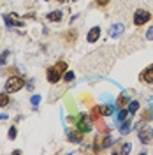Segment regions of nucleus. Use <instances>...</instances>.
Segmentation results:
<instances>
[{"label": "nucleus", "mask_w": 153, "mask_h": 155, "mask_svg": "<svg viewBox=\"0 0 153 155\" xmlns=\"http://www.w3.org/2000/svg\"><path fill=\"white\" fill-rule=\"evenodd\" d=\"M48 19L49 21H60L62 19V11H51L48 14Z\"/></svg>", "instance_id": "11"}, {"label": "nucleus", "mask_w": 153, "mask_h": 155, "mask_svg": "<svg viewBox=\"0 0 153 155\" xmlns=\"http://www.w3.org/2000/svg\"><path fill=\"white\" fill-rule=\"evenodd\" d=\"M127 104H129V97H127V95L123 94V95L120 97V101H118V106L123 107V106H127Z\"/></svg>", "instance_id": "18"}, {"label": "nucleus", "mask_w": 153, "mask_h": 155, "mask_svg": "<svg viewBox=\"0 0 153 155\" xmlns=\"http://www.w3.org/2000/svg\"><path fill=\"white\" fill-rule=\"evenodd\" d=\"M27 88H28V90H34V81H32V79L28 81V85H27Z\"/></svg>", "instance_id": "27"}, {"label": "nucleus", "mask_w": 153, "mask_h": 155, "mask_svg": "<svg viewBox=\"0 0 153 155\" xmlns=\"http://www.w3.org/2000/svg\"><path fill=\"white\" fill-rule=\"evenodd\" d=\"M58 2H65V0H58Z\"/></svg>", "instance_id": "29"}, {"label": "nucleus", "mask_w": 153, "mask_h": 155, "mask_svg": "<svg viewBox=\"0 0 153 155\" xmlns=\"http://www.w3.org/2000/svg\"><path fill=\"white\" fill-rule=\"evenodd\" d=\"M63 79H65V81H72V79H74V72H70V71H65V74H63Z\"/></svg>", "instance_id": "20"}, {"label": "nucleus", "mask_w": 153, "mask_h": 155, "mask_svg": "<svg viewBox=\"0 0 153 155\" xmlns=\"http://www.w3.org/2000/svg\"><path fill=\"white\" fill-rule=\"evenodd\" d=\"M137 136H139V141L143 145H150L153 139V134H151V127H146V125H137Z\"/></svg>", "instance_id": "4"}, {"label": "nucleus", "mask_w": 153, "mask_h": 155, "mask_svg": "<svg viewBox=\"0 0 153 155\" xmlns=\"http://www.w3.org/2000/svg\"><path fill=\"white\" fill-rule=\"evenodd\" d=\"M30 101H32V104H34V106H37L39 102H41V95H34Z\"/></svg>", "instance_id": "22"}, {"label": "nucleus", "mask_w": 153, "mask_h": 155, "mask_svg": "<svg viewBox=\"0 0 153 155\" xmlns=\"http://www.w3.org/2000/svg\"><path fill=\"white\" fill-rule=\"evenodd\" d=\"M67 71V64L65 62H58L57 65L48 69V81L49 83H58L60 78H62V72Z\"/></svg>", "instance_id": "1"}, {"label": "nucleus", "mask_w": 153, "mask_h": 155, "mask_svg": "<svg viewBox=\"0 0 153 155\" xmlns=\"http://www.w3.org/2000/svg\"><path fill=\"white\" fill-rule=\"evenodd\" d=\"M99 116H102V115H100V106L92 107V118H93V120H97Z\"/></svg>", "instance_id": "16"}, {"label": "nucleus", "mask_w": 153, "mask_h": 155, "mask_svg": "<svg viewBox=\"0 0 153 155\" xmlns=\"http://www.w3.org/2000/svg\"><path fill=\"white\" fill-rule=\"evenodd\" d=\"M129 130H130V120H127L125 124H122V129H120V132H122V134H129Z\"/></svg>", "instance_id": "15"}, {"label": "nucleus", "mask_w": 153, "mask_h": 155, "mask_svg": "<svg viewBox=\"0 0 153 155\" xmlns=\"http://www.w3.org/2000/svg\"><path fill=\"white\" fill-rule=\"evenodd\" d=\"M16 136H18V130H16V127H11L9 132H7V137H9V139H14Z\"/></svg>", "instance_id": "19"}, {"label": "nucleus", "mask_w": 153, "mask_h": 155, "mask_svg": "<svg viewBox=\"0 0 153 155\" xmlns=\"http://www.w3.org/2000/svg\"><path fill=\"white\" fill-rule=\"evenodd\" d=\"M141 81L148 83V85H153V65L146 67L143 72H141Z\"/></svg>", "instance_id": "7"}, {"label": "nucleus", "mask_w": 153, "mask_h": 155, "mask_svg": "<svg viewBox=\"0 0 153 155\" xmlns=\"http://www.w3.org/2000/svg\"><path fill=\"white\" fill-rule=\"evenodd\" d=\"M109 146H113V137L106 136L104 139H102V148H109Z\"/></svg>", "instance_id": "14"}, {"label": "nucleus", "mask_w": 153, "mask_h": 155, "mask_svg": "<svg viewBox=\"0 0 153 155\" xmlns=\"http://www.w3.org/2000/svg\"><path fill=\"white\" fill-rule=\"evenodd\" d=\"M116 107L113 106V104H106V106H100V115L102 116H111L113 113H115Z\"/></svg>", "instance_id": "10"}, {"label": "nucleus", "mask_w": 153, "mask_h": 155, "mask_svg": "<svg viewBox=\"0 0 153 155\" xmlns=\"http://www.w3.org/2000/svg\"><path fill=\"white\" fill-rule=\"evenodd\" d=\"M107 2H109V0H97L99 5H107Z\"/></svg>", "instance_id": "26"}, {"label": "nucleus", "mask_w": 153, "mask_h": 155, "mask_svg": "<svg viewBox=\"0 0 153 155\" xmlns=\"http://www.w3.org/2000/svg\"><path fill=\"white\" fill-rule=\"evenodd\" d=\"M100 99H106L107 102H109V101H113V97H111V95H107V94H102V95H100Z\"/></svg>", "instance_id": "25"}, {"label": "nucleus", "mask_w": 153, "mask_h": 155, "mask_svg": "<svg viewBox=\"0 0 153 155\" xmlns=\"http://www.w3.org/2000/svg\"><path fill=\"white\" fill-rule=\"evenodd\" d=\"M76 127H77V130H79L81 134L90 132V130H92V118L86 115V113H81V115L77 116V120H76Z\"/></svg>", "instance_id": "2"}, {"label": "nucleus", "mask_w": 153, "mask_h": 155, "mask_svg": "<svg viewBox=\"0 0 153 155\" xmlns=\"http://www.w3.org/2000/svg\"><path fill=\"white\" fill-rule=\"evenodd\" d=\"M9 104V95L7 94H0V107H5Z\"/></svg>", "instance_id": "13"}, {"label": "nucleus", "mask_w": 153, "mask_h": 155, "mask_svg": "<svg viewBox=\"0 0 153 155\" xmlns=\"http://www.w3.org/2000/svg\"><path fill=\"white\" fill-rule=\"evenodd\" d=\"M25 87V81H23V78L19 76H12L7 79V83H5V92L11 94V92H18L21 88Z\"/></svg>", "instance_id": "3"}, {"label": "nucleus", "mask_w": 153, "mask_h": 155, "mask_svg": "<svg viewBox=\"0 0 153 155\" xmlns=\"http://www.w3.org/2000/svg\"><path fill=\"white\" fill-rule=\"evenodd\" d=\"M7 118V115H0V120H5Z\"/></svg>", "instance_id": "28"}, {"label": "nucleus", "mask_w": 153, "mask_h": 155, "mask_svg": "<svg viewBox=\"0 0 153 155\" xmlns=\"http://www.w3.org/2000/svg\"><path fill=\"white\" fill-rule=\"evenodd\" d=\"M137 109H139V101H130V104H129V113L134 115Z\"/></svg>", "instance_id": "12"}, {"label": "nucleus", "mask_w": 153, "mask_h": 155, "mask_svg": "<svg viewBox=\"0 0 153 155\" xmlns=\"http://www.w3.org/2000/svg\"><path fill=\"white\" fill-rule=\"evenodd\" d=\"M127 115H129V109H123V107H122V109L118 111V116H116V118H118L120 122H123V120H125V116H127Z\"/></svg>", "instance_id": "17"}, {"label": "nucleus", "mask_w": 153, "mask_h": 155, "mask_svg": "<svg viewBox=\"0 0 153 155\" xmlns=\"http://www.w3.org/2000/svg\"><path fill=\"white\" fill-rule=\"evenodd\" d=\"M120 152H122V153H129V152H130V143H125Z\"/></svg>", "instance_id": "21"}, {"label": "nucleus", "mask_w": 153, "mask_h": 155, "mask_svg": "<svg viewBox=\"0 0 153 155\" xmlns=\"http://www.w3.org/2000/svg\"><path fill=\"white\" fill-rule=\"evenodd\" d=\"M151 19V12L146 9H137L134 14V25L135 27H141V25H144V23H148Z\"/></svg>", "instance_id": "5"}, {"label": "nucleus", "mask_w": 153, "mask_h": 155, "mask_svg": "<svg viewBox=\"0 0 153 155\" xmlns=\"http://www.w3.org/2000/svg\"><path fill=\"white\" fill-rule=\"evenodd\" d=\"M123 32H125V25L123 23H115V25L109 27V37L116 39V37H120Z\"/></svg>", "instance_id": "6"}, {"label": "nucleus", "mask_w": 153, "mask_h": 155, "mask_svg": "<svg viewBox=\"0 0 153 155\" xmlns=\"http://www.w3.org/2000/svg\"><path fill=\"white\" fill-rule=\"evenodd\" d=\"M99 37H100V28H99V27H93V28L88 32V35H86V41H88V42H95Z\"/></svg>", "instance_id": "8"}, {"label": "nucleus", "mask_w": 153, "mask_h": 155, "mask_svg": "<svg viewBox=\"0 0 153 155\" xmlns=\"http://www.w3.org/2000/svg\"><path fill=\"white\" fill-rule=\"evenodd\" d=\"M7 55H9L7 51H5L4 55H0V65H2V64H5V57H7Z\"/></svg>", "instance_id": "24"}, {"label": "nucleus", "mask_w": 153, "mask_h": 155, "mask_svg": "<svg viewBox=\"0 0 153 155\" xmlns=\"http://www.w3.org/2000/svg\"><path fill=\"white\" fill-rule=\"evenodd\" d=\"M67 137H69V141H72V143H76V145H81V143H83L81 132L77 134V132H74V130H69V132H67Z\"/></svg>", "instance_id": "9"}, {"label": "nucleus", "mask_w": 153, "mask_h": 155, "mask_svg": "<svg viewBox=\"0 0 153 155\" xmlns=\"http://www.w3.org/2000/svg\"><path fill=\"white\" fill-rule=\"evenodd\" d=\"M146 39H150V41L153 39V27H150V28H148V32H146Z\"/></svg>", "instance_id": "23"}]
</instances>
